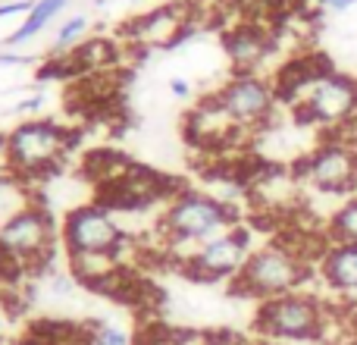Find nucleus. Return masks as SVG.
I'll return each mask as SVG.
<instances>
[{
    "label": "nucleus",
    "instance_id": "nucleus-13",
    "mask_svg": "<svg viewBox=\"0 0 357 345\" xmlns=\"http://www.w3.org/2000/svg\"><path fill=\"white\" fill-rule=\"evenodd\" d=\"M317 277L329 292L342 298H357V245L329 242L317 258Z\"/></svg>",
    "mask_w": 357,
    "mask_h": 345
},
{
    "label": "nucleus",
    "instance_id": "nucleus-12",
    "mask_svg": "<svg viewBox=\"0 0 357 345\" xmlns=\"http://www.w3.org/2000/svg\"><path fill=\"white\" fill-rule=\"evenodd\" d=\"M222 47L232 63V73H257V66L273 50V35L260 22H238L222 35Z\"/></svg>",
    "mask_w": 357,
    "mask_h": 345
},
{
    "label": "nucleus",
    "instance_id": "nucleus-9",
    "mask_svg": "<svg viewBox=\"0 0 357 345\" xmlns=\"http://www.w3.org/2000/svg\"><path fill=\"white\" fill-rule=\"evenodd\" d=\"M298 182L320 195L351 198L357 195V145L348 135H329L298 161Z\"/></svg>",
    "mask_w": 357,
    "mask_h": 345
},
{
    "label": "nucleus",
    "instance_id": "nucleus-6",
    "mask_svg": "<svg viewBox=\"0 0 357 345\" xmlns=\"http://www.w3.org/2000/svg\"><path fill=\"white\" fill-rule=\"evenodd\" d=\"M254 333L270 342H314L326 333V304L314 292H289V295L260 302L254 311Z\"/></svg>",
    "mask_w": 357,
    "mask_h": 345
},
{
    "label": "nucleus",
    "instance_id": "nucleus-26",
    "mask_svg": "<svg viewBox=\"0 0 357 345\" xmlns=\"http://www.w3.org/2000/svg\"><path fill=\"white\" fill-rule=\"evenodd\" d=\"M10 172V161H6V132H0V176Z\"/></svg>",
    "mask_w": 357,
    "mask_h": 345
},
{
    "label": "nucleus",
    "instance_id": "nucleus-16",
    "mask_svg": "<svg viewBox=\"0 0 357 345\" xmlns=\"http://www.w3.org/2000/svg\"><path fill=\"white\" fill-rule=\"evenodd\" d=\"M38 195H35V185L22 182L19 176H13V172H6V176H0V226L3 223H10L16 214H22L29 204H35Z\"/></svg>",
    "mask_w": 357,
    "mask_h": 345
},
{
    "label": "nucleus",
    "instance_id": "nucleus-23",
    "mask_svg": "<svg viewBox=\"0 0 357 345\" xmlns=\"http://www.w3.org/2000/svg\"><path fill=\"white\" fill-rule=\"evenodd\" d=\"M169 94L178 98V101L191 98V82L185 79V75H173V79H169Z\"/></svg>",
    "mask_w": 357,
    "mask_h": 345
},
{
    "label": "nucleus",
    "instance_id": "nucleus-7",
    "mask_svg": "<svg viewBox=\"0 0 357 345\" xmlns=\"http://www.w3.org/2000/svg\"><path fill=\"white\" fill-rule=\"evenodd\" d=\"M132 245V235L119 223L116 210L104 201L75 204L60 223V248L66 258L73 254H116L123 258Z\"/></svg>",
    "mask_w": 357,
    "mask_h": 345
},
{
    "label": "nucleus",
    "instance_id": "nucleus-20",
    "mask_svg": "<svg viewBox=\"0 0 357 345\" xmlns=\"http://www.w3.org/2000/svg\"><path fill=\"white\" fill-rule=\"evenodd\" d=\"M201 345H260L257 336H245L238 330H207L204 333V342Z\"/></svg>",
    "mask_w": 357,
    "mask_h": 345
},
{
    "label": "nucleus",
    "instance_id": "nucleus-19",
    "mask_svg": "<svg viewBox=\"0 0 357 345\" xmlns=\"http://www.w3.org/2000/svg\"><path fill=\"white\" fill-rule=\"evenodd\" d=\"M85 342L88 345H132V333H126L123 327H116V323H91L85 333Z\"/></svg>",
    "mask_w": 357,
    "mask_h": 345
},
{
    "label": "nucleus",
    "instance_id": "nucleus-17",
    "mask_svg": "<svg viewBox=\"0 0 357 345\" xmlns=\"http://www.w3.org/2000/svg\"><path fill=\"white\" fill-rule=\"evenodd\" d=\"M326 242L339 245H357V195L342 198V204L329 214L326 220Z\"/></svg>",
    "mask_w": 357,
    "mask_h": 345
},
{
    "label": "nucleus",
    "instance_id": "nucleus-11",
    "mask_svg": "<svg viewBox=\"0 0 357 345\" xmlns=\"http://www.w3.org/2000/svg\"><path fill=\"white\" fill-rule=\"evenodd\" d=\"M195 35V16L188 3L157 6L126 22V41L138 50H176Z\"/></svg>",
    "mask_w": 357,
    "mask_h": 345
},
{
    "label": "nucleus",
    "instance_id": "nucleus-25",
    "mask_svg": "<svg viewBox=\"0 0 357 345\" xmlns=\"http://www.w3.org/2000/svg\"><path fill=\"white\" fill-rule=\"evenodd\" d=\"M0 66H29V57H19V54H0Z\"/></svg>",
    "mask_w": 357,
    "mask_h": 345
},
{
    "label": "nucleus",
    "instance_id": "nucleus-1",
    "mask_svg": "<svg viewBox=\"0 0 357 345\" xmlns=\"http://www.w3.org/2000/svg\"><path fill=\"white\" fill-rule=\"evenodd\" d=\"M232 226H238L235 204L191 185H178L160 210V235L173 251L182 245L197 248L213 235L229 233Z\"/></svg>",
    "mask_w": 357,
    "mask_h": 345
},
{
    "label": "nucleus",
    "instance_id": "nucleus-8",
    "mask_svg": "<svg viewBox=\"0 0 357 345\" xmlns=\"http://www.w3.org/2000/svg\"><path fill=\"white\" fill-rule=\"evenodd\" d=\"M251 251H254V235H251V229L238 223L229 233L213 235L204 245L191 248L188 254H178L182 258L178 260V273L185 279H191V283H204V286L229 283L232 286Z\"/></svg>",
    "mask_w": 357,
    "mask_h": 345
},
{
    "label": "nucleus",
    "instance_id": "nucleus-27",
    "mask_svg": "<svg viewBox=\"0 0 357 345\" xmlns=\"http://www.w3.org/2000/svg\"><path fill=\"white\" fill-rule=\"evenodd\" d=\"M333 345H357V333H351V336H345V339H335Z\"/></svg>",
    "mask_w": 357,
    "mask_h": 345
},
{
    "label": "nucleus",
    "instance_id": "nucleus-14",
    "mask_svg": "<svg viewBox=\"0 0 357 345\" xmlns=\"http://www.w3.org/2000/svg\"><path fill=\"white\" fill-rule=\"evenodd\" d=\"M119 50L110 38H85L79 47L69 54V63H73L75 73H104L116 63Z\"/></svg>",
    "mask_w": 357,
    "mask_h": 345
},
{
    "label": "nucleus",
    "instance_id": "nucleus-28",
    "mask_svg": "<svg viewBox=\"0 0 357 345\" xmlns=\"http://www.w3.org/2000/svg\"><path fill=\"white\" fill-rule=\"evenodd\" d=\"M345 135H348V138H351V142L357 145V123H354V126H351V129H348V132H345Z\"/></svg>",
    "mask_w": 357,
    "mask_h": 345
},
{
    "label": "nucleus",
    "instance_id": "nucleus-3",
    "mask_svg": "<svg viewBox=\"0 0 357 345\" xmlns=\"http://www.w3.org/2000/svg\"><path fill=\"white\" fill-rule=\"evenodd\" d=\"M75 145V132L66 129L56 119L31 117L16 123L6 132V161L10 172L19 176L22 182L38 185L41 179L54 176L60 163Z\"/></svg>",
    "mask_w": 357,
    "mask_h": 345
},
{
    "label": "nucleus",
    "instance_id": "nucleus-24",
    "mask_svg": "<svg viewBox=\"0 0 357 345\" xmlns=\"http://www.w3.org/2000/svg\"><path fill=\"white\" fill-rule=\"evenodd\" d=\"M354 3L357 0H317V6L326 13H345V10H351Z\"/></svg>",
    "mask_w": 357,
    "mask_h": 345
},
{
    "label": "nucleus",
    "instance_id": "nucleus-21",
    "mask_svg": "<svg viewBox=\"0 0 357 345\" xmlns=\"http://www.w3.org/2000/svg\"><path fill=\"white\" fill-rule=\"evenodd\" d=\"M41 107H44V94L35 91V94H29V98L19 101V104L13 107V113H16V117H29V119H31L38 110H41Z\"/></svg>",
    "mask_w": 357,
    "mask_h": 345
},
{
    "label": "nucleus",
    "instance_id": "nucleus-2",
    "mask_svg": "<svg viewBox=\"0 0 357 345\" xmlns=\"http://www.w3.org/2000/svg\"><path fill=\"white\" fill-rule=\"evenodd\" d=\"M310 277H314V260L304 258L291 242L276 239L257 245L248 254L238 279L229 289H232V295L260 304L270 298L289 295V292H301Z\"/></svg>",
    "mask_w": 357,
    "mask_h": 345
},
{
    "label": "nucleus",
    "instance_id": "nucleus-22",
    "mask_svg": "<svg viewBox=\"0 0 357 345\" xmlns=\"http://www.w3.org/2000/svg\"><path fill=\"white\" fill-rule=\"evenodd\" d=\"M31 6H35V0H6V3H0V19L16 16V13H29Z\"/></svg>",
    "mask_w": 357,
    "mask_h": 345
},
{
    "label": "nucleus",
    "instance_id": "nucleus-15",
    "mask_svg": "<svg viewBox=\"0 0 357 345\" xmlns=\"http://www.w3.org/2000/svg\"><path fill=\"white\" fill-rule=\"evenodd\" d=\"M69 0H35V6H31L29 13H25L22 25H19L13 35L3 38L6 47H19V44H29L35 35H41L44 29H47L50 22H54V16H60V10L66 6Z\"/></svg>",
    "mask_w": 357,
    "mask_h": 345
},
{
    "label": "nucleus",
    "instance_id": "nucleus-4",
    "mask_svg": "<svg viewBox=\"0 0 357 345\" xmlns=\"http://www.w3.org/2000/svg\"><path fill=\"white\" fill-rule=\"evenodd\" d=\"M289 104L301 126L345 135L357 123V79L333 66H323Z\"/></svg>",
    "mask_w": 357,
    "mask_h": 345
},
{
    "label": "nucleus",
    "instance_id": "nucleus-18",
    "mask_svg": "<svg viewBox=\"0 0 357 345\" xmlns=\"http://www.w3.org/2000/svg\"><path fill=\"white\" fill-rule=\"evenodd\" d=\"M85 31H88V16H69L66 22H60V29L54 31L50 54L54 57H69L82 41H85Z\"/></svg>",
    "mask_w": 357,
    "mask_h": 345
},
{
    "label": "nucleus",
    "instance_id": "nucleus-10",
    "mask_svg": "<svg viewBox=\"0 0 357 345\" xmlns=\"http://www.w3.org/2000/svg\"><path fill=\"white\" fill-rule=\"evenodd\" d=\"M238 132H260L276 119L279 91L260 73H232L213 94Z\"/></svg>",
    "mask_w": 357,
    "mask_h": 345
},
{
    "label": "nucleus",
    "instance_id": "nucleus-5",
    "mask_svg": "<svg viewBox=\"0 0 357 345\" xmlns=\"http://www.w3.org/2000/svg\"><path fill=\"white\" fill-rule=\"evenodd\" d=\"M60 245V223L54 220L50 207L38 198L35 204L16 214L10 223L0 226V273L41 270L50 264Z\"/></svg>",
    "mask_w": 357,
    "mask_h": 345
}]
</instances>
